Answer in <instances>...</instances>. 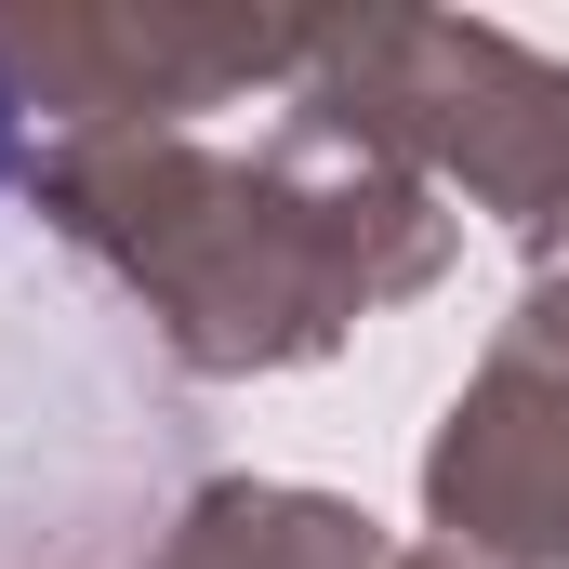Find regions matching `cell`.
I'll return each instance as SVG.
<instances>
[{"label": "cell", "instance_id": "obj_1", "mask_svg": "<svg viewBox=\"0 0 569 569\" xmlns=\"http://www.w3.org/2000/svg\"><path fill=\"white\" fill-rule=\"evenodd\" d=\"M0 172H13V80H0Z\"/></svg>", "mask_w": 569, "mask_h": 569}]
</instances>
